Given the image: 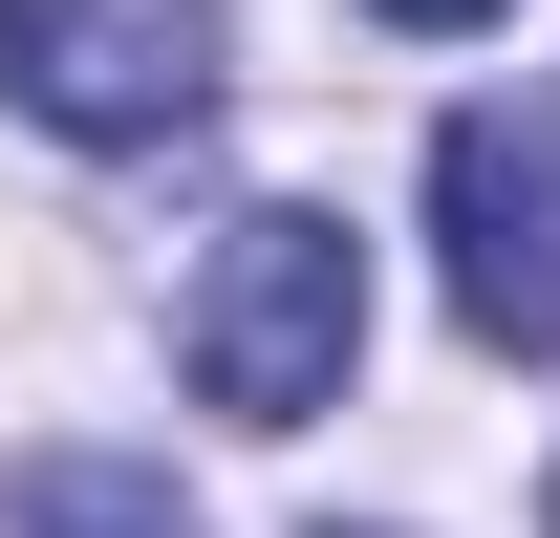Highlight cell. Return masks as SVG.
Segmentation results:
<instances>
[{"mask_svg":"<svg viewBox=\"0 0 560 538\" xmlns=\"http://www.w3.org/2000/svg\"><path fill=\"white\" fill-rule=\"evenodd\" d=\"M195 388L237 409V431H302V409H346V366H366V237L346 215H302V195H259L237 237H215V280H195Z\"/></svg>","mask_w":560,"mask_h":538,"instance_id":"cell-1","label":"cell"},{"mask_svg":"<svg viewBox=\"0 0 560 538\" xmlns=\"http://www.w3.org/2000/svg\"><path fill=\"white\" fill-rule=\"evenodd\" d=\"M0 538H195V495H173V453H22Z\"/></svg>","mask_w":560,"mask_h":538,"instance_id":"cell-4","label":"cell"},{"mask_svg":"<svg viewBox=\"0 0 560 538\" xmlns=\"http://www.w3.org/2000/svg\"><path fill=\"white\" fill-rule=\"evenodd\" d=\"M539 538H560V517H539Z\"/></svg>","mask_w":560,"mask_h":538,"instance_id":"cell-6","label":"cell"},{"mask_svg":"<svg viewBox=\"0 0 560 538\" xmlns=\"http://www.w3.org/2000/svg\"><path fill=\"white\" fill-rule=\"evenodd\" d=\"M0 108H44L66 151L215 130V0H0Z\"/></svg>","mask_w":560,"mask_h":538,"instance_id":"cell-2","label":"cell"},{"mask_svg":"<svg viewBox=\"0 0 560 538\" xmlns=\"http://www.w3.org/2000/svg\"><path fill=\"white\" fill-rule=\"evenodd\" d=\"M366 22H410V44H475V22H495V0H366Z\"/></svg>","mask_w":560,"mask_h":538,"instance_id":"cell-5","label":"cell"},{"mask_svg":"<svg viewBox=\"0 0 560 538\" xmlns=\"http://www.w3.org/2000/svg\"><path fill=\"white\" fill-rule=\"evenodd\" d=\"M431 237H453V324L495 366H560V130L539 108H453L431 130Z\"/></svg>","mask_w":560,"mask_h":538,"instance_id":"cell-3","label":"cell"}]
</instances>
